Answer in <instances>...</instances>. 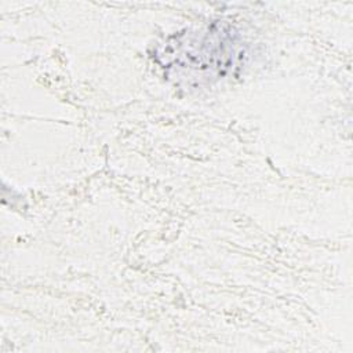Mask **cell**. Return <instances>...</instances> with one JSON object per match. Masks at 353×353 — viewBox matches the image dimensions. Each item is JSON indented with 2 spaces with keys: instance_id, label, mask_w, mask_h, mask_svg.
Wrapping results in <instances>:
<instances>
[{
  "instance_id": "cell-1",
  "label": "cell",
  "mask_w": 353,
  "mask_h": 353,
  "mask_svg": "<svg viewBox=\"0 0 353 353\" xmlns=\"http://www.w3.org/2000/svg\"><path fill=\"white\" fill-rule=\"evenodd\" d=\"M236 39L232 30L208 29L199 34L182 36L168 46L170 52L161 57L175 58L176 69L183 73H196L203 80L219 79L236 61Z\"/></svg>"
}]
</instances>
